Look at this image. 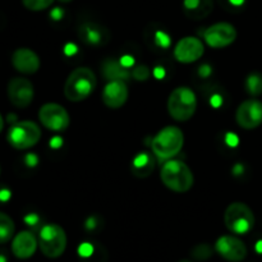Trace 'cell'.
Here are the masks:
<instances>
[{"mask_svg": "<svg viewBox=\"0 0 262 262\" xmlns=\"http://www.w3.org/2000/svg\"><path fill=\"white\" fill-rule=\"evenodd\" d=\"M160 178L164 186L177 193H186L192 188L194 177L189 166L181 160H166L160 171Z\"/></svg>", "mask_w": 262, "mask_h": 262, "instance_id": "6da1fadb", "label": "cell"}, {"mask_svg": "<svg viewBox=\"0 0 262 262\" xmlns=\"http://www.w3.org/2000/svg\"><path fill=\"white\" fill-rule=\"evenodd\" d=\"M97 84L96 76L87 67L76 68L67 78L64 84V95L72 102L86 100L95 91Z\"/></svg>", "mask_w": 262, "mask_h": 262, "instance_id": "7a4b0ae2", "label": "cell"}, {"mask_svg": "<svg viewBox=\"0 0 262 262\" xmlns=\"http://www.w3.org/2000/svg\"><path fill=\"white\" fill-rule=\"evenodd\" d=\"M184 145V135L178 127L168 125L159 130L152 138L151 148L154 155L160 160H170L178 155Z\"/></svg>", "mask_w": 262, "mask_h": 262, "instance_id": "3957f363", "label": "cell"}, {"mask_svg": "<svg viewBox=\"0 0 262 262\" xmlns=\"http://www.w3.org/2000/svg\"><path fill=\"white\" fill-rule=\"evenodd\" d=\"M197 110V96L189 87L181 86L173 90L168 99V112L177 122H187Z\"/></svg>", "mask_w": 262, "mask_h": 262, "instance_id": "277c9868", "label": "cell"}, {"mask_svg": "<svg viewBox=\"0 0 262 262\" xmlns=\"http://www.w3.org/2000/svg\"><path fill=\"white\" fill-rule=\"evenodd\" d=\"M253 211L243 202H233L224 212V223L228 230L234 234L243 235L250 233L255 227Z\"/></svg>", "mask_w": 262, "mask_h": 262, "instance_id": "5b68a950", "label": "cell"}, {"mask_svg": "<svg viewBox=\"0 0 262 262\" xmlns=\"http://www.w3.org/2000/svg\"><path fill=\"white\" fill-rule=\"evenodd\" d=\"M38 246L46 257H60L67 248L66 232L58 224H45L38 233Z\"/></svg>", "mask_w": 262, "mask_h": 262, "instance_id": "8992f818", "label": "cell"}, {"mask_svg": "<svg viewBox=\"0 0 262 262\" xmlns=\"http://www.w3.org/2000/svg\"><path fill=\"white\" fill-rule=\"evenodd\" d=\"M41 138L40 127L31 120L15 122L7 133V140L15 150H27L37 145Z\"/></svg>", "mask_w": 262, "mask_h": 262, "instance_id": "52a82bcc", "label": "cell"}, {"mask_svg": "<svg viewBox=\"0 0 262 262\" xmlns=\"http://www.w3.org/2000/svg\"><path fill=\"white\" fill-rule=\"evenodd\" d=\"M38 119L46 129L54 132H64L71 124V117L66 107L54 102H49L41 106Z\"/></svg>", "mask_w": 262, "mask_h": 262, "instance_id": "ba28073f", "label": "cell"}, {"mask_svg": "<svg viewBox=\"0 0 262 262\" xmlns=\"http://www.w3.org/2000/svg\"><path fill=\"white\" fill-rule=\"evenodd\" d=\"M237 38V30L228 22H217L205 30L204 40L210 48L224 49L232 45Z\"/></svg>", "mask_w": 262, "mask_h": 262, "instance_id": "9c48e42d", "label": "cell"}, {"mask_svg": "<svg viewBox=\"0 0 262 262\" xmlns=\"http://www.w3.org/2000/svg\"><path fill=\"white\" fill-rule=\"evenodd\" d=\"M8 99L10 104L14 105L15 107H27L32 102L33 96H35V89L30 79L25 77H15L12 78L8 83L7 87Z\"/></svg>", "mask_w": 262, "mask_h": 262, "instance_id": "30bf717a", "label": "cell"}, {"mask_svg": "<svg viewBox=\"0 0 262 262\" xmlns=\"http://www.w3.org/2000/svg\"><path fill=\"white\" fill-rule=\"evenodd\" d=\"M237 124L243 129H255L262 124V102L257 99H248L235 112Z\"/></svg>", "mask_w": 262, "mask_h": 262, "instance_id": "8fae6325", "label": "cell"}, {"mask_svg": "<svg viewBox=\"0 0 262 262\" xmlns=\"http://www.w3.org/2000/svg\"><path fill=\"white\" fill-rule=\"evenodd\" d=\"M205 53V46L200 38L193 36H187L181 38L174 46V58L183 64H191L202 58Z\"/></svg>", "mask_w": 262, "mask_h": 262, "instance_id": "7c38bea8", "label": "cell"}, {"mask_svg": "<svg viewBox=\"0 0 262 262\" xmlns=\"http://www.w3.org/2000/svg\"><path fill=\"white\" fill-rule=\"evenodd\" d=\"M215 251L229 262H242L247 257V247L243 241L234 235L220 237L215 243Z\"/></svg>", "mask_w": 262, "mask_h": 262, "instance_id": "4fadbf2b", "label": "cell"}, {"mask_svg": "<svg viewBox=\"0 0 262 262\" xmlns=\"http://www.w3.org/2000/svg\"><path fill=\"white\" fill-rule=\"evenodd\" d=\"M78 37L92 48L105 46L110 41V31L96 22H84L78 27Z\"/></svg>", "mask_w": 262, "mask_h": 262, "instance_id": "5bb4252c", "label": "cell"}, {"mask_svg": "<svg viewBox=\"0 0 262 262\" xmlns=\"http://www.w3.org/2000/svg\"><path fill=\"white\" fill-rule=\"evenodd\" d=\"M128 95L125 81H109L102 90V102L109 109H119L127 102Z\"/></svg>", "mask_w": 262, "mask_h": 262, "instance_id": "9a60e30c", "label": "cell"}, {"mask_svg": "<svg viewBox=\"0 0 262 262\" xmlns=\"http://www.w3.org/2000/svg\"><path fill=\"white\" fill-rule=\"evenodd\" d=\"M12 64L19 73L33 74L40 69V58L28 48H19L13 53Z\"/></svg>", "mask_w": 262, "mask_h": 262, "instance_id": "2e32d148", "label": "cell"}, {"mask_svg": "<svg viewBox=\"0 0 262 262\" xmlns=\"http://www.w3.org/2000/svg\"><path fill=\"white\" fill-rule=\"evenodd\" d=\"M38 241L32 232L23 230L18 233L12 241V252L19 260H27L35 255Z\"/></svg>", "mask_w": 262, "mask_h": 262, "instance_id": "e0dca14e", "label": "cell"}, {"mask_svg": "<svg viewBox=\"0 0 262 262\" xmlns=\"http://www.w3.org/2000/svg\"><path fill=\"white\" fill-rule=\"evenodd\" d=\"M154 169H155V160L152 155L146 151L137 154L130 163V171L136 178H147L152 174Z\"/></svg>", "mask_w": 262, "mask_h": 262, "instance_id": "ac0fdd59", "label": "cell"}, {"mask_svg": "<svg viewBox=\"0 0 262 262\" xmlns=\"http://www.w3.org/2000/svg\"><path fill=\"white\" fill-rule=\"evenodd\" d=\"M102 74L107 81H127L130 77L128 67L114 58L105 59L102 63Z\"/></svg>", "mask_w": 262, "mask_h": 262, "instance_id": "d6986e66", "label": "cell"}, {"mask_svg": "<svg viewBox=\"0 0 262 262\" xmlns=\"http://www.w3.org/2000/svg\"><path fill=\"white\" fill-rule=\"evenodd\" d=\"M212 9V0H184V14L192 19H201L209 15Z\"/></svg>", "mask_w": 262, "mask_h": 262, "instance_id": "ffe728a7", "label": "cell"}, {"mask_svg": "<svg viewBox=\"0 0 262 262\" xmlns=\"http://www.w3.org/2000/svg\"><path fill=\"white\" fill-rule=\"evenodd\" d=\"M146 41H147V43L151 48L154 46V48L159 49V50H166L171 45V38L169 33L165 30H161V28L151 30L150 36H147Z\"/></svg>", "mask_w": 262, "mask_h": 262, "instance_id": "44dd1931", "label": "cell"}, {"mask_svg": "<svg viewBox=\"0 0 262 262\" xmlns=\"http://www.w3.org/2000/svg\"><path fill=\"white\" fill-rule=\"evenodd\" d=\"M15 225L12 217L0 211V245L8 243L14 235Z\"/></svg>", "mask_w": 262, "mask_h": 262, "instance_id": "7402d4cb", "label": "cell"}, {"mask_svg": "<svg viewBox=\"0 0 262 262\" xmlns=\"http://www.w3.org/2000/svg\"><path fill=\"white\" fill-rule=\"evenodd\" d=\"M245 89L251 96H260L262 94V74L258 72H252L248 74L245 81Z\"/></svg>", "mask_w": 262, "mask_h": 262, "instance_id": "603a6c76", "label": "cell"}, {"mask_svg": "<svg viewBox=\"0 0 262 262\" xmlns=\"http://www.w3.org/2000/svg\"><path fill=\"white\" fill-rule=\"evenodd\" d=\"M212 253H214V248L210 245H207V243H201V245L194 246L191 251V256L193 257V260L197 261L209 260L212 256Z\"/></svg>", "mask_w": 262, "mask_h": 262, "instance_id": "cb8c5ba5", "label": "cell"}, {"mask_svg": "<svg viewBox=\"0 0 262 262\" xmlns=\"http://www.w3.org/2000/svg\"><path fill=\"white\" fill-rule=\"evenodd\" d=\"M107 258L109 256H107L106 248L100 243L95 242V248L92 253L87 258L82 260V262H107Z\"/></svg>", "mask_w": 262, "mask_h": 262, "instance_id": "d4e9b609", "label": "cell"}, {"mask_svg": "<svg viewBox=\"0 0 262 262\" xmlns=\"http://www.w3.org/2000/svg\"><path fill=\"white\" fill-rule=\"evenodd\" d=\"M54 3V0H22V4L25 8L32 12H40V10H45L50 7Z\"/></svg>", "mask_w": 262, "mask_h": 262, "instance_id": "484cf974", "label": "cell"}, {"mask_svg": "<svg viewBox=\"0 0 262 262\" xmlns=\"http://www.w3.org/2000/svg\"><path fill=\"white\" fill-rule=\"evenodd\" d=\"M84 228L87 232H97L102 228V223L97 216H90L84 223Z\"/></svg>", "mask_w": 262, "mask_h": 262, "instance_id": "4316f807", "label": "cell"}, {"mask_svg": "<svg viewBox=\"0 0 262 262\" xmlns=\"http://www.w3.org/2000/svg\"><path fill=\"white\" fill-rule=\"evenodd\" d=\"M132 76L137 81H146L150 77V71H148V68L146 66H138L133 69Z\"/></svg>", "mask_w": 262, "mask_h": 262, "instance_id": "83f0119b", "label": "cell"}, {"mask_svg": "<svg viewBox=\"0 0 262 262\" xmlns=\"http://www.w3.org/2000/svg\"><path fill=\"white\" fill-rule=\"evenodd\" d=\"M246 0H219L220 4L227 10H235L245 4Z\"/></svg>", "mask_w": 262, "mask_h": 262, "instance_id": "f1b7e54d", "label": "cell"}, {"mask_svg": "<svg viewBox=\"0 0 262 262\" xmlns=\"http://www.w3.org/2000/svg\"><path fill=\"white\" fill-rule=\"evenodd\" d=\"M25 222L27 225L35 227V225H37V223L40 222V219H38V216L36 214H28L27 216H25Z\"/></svg>", "mask_w": 262, "mask_h": 262, "instance_id": "f546056e", "label": "cell"}, {"mask_svg": "<svg viewBox=\"0 0 262 262\" xmlns=\"http://www.w3.org/2000/svg\"><path fill=\"white\" fill-rule=\"evenodd\" d=\"M26 164H27L28 166H33L37 164V156L33 155V154H28L27 156H26Z\"/></svg>", "mask_w": 262, "mask_h": 262, "instance_id": "4dcf8cb0", "label": "cell"}, {"mask_svg": "<svg viewBox=\"0 0 262 262\" xmlns=\"http://www.w3.org/2000/svg\"><path fill=\"white\" fill-rule=\"evenodd\" d=\"M10 199V191L9 189H0V202H7Z\"/></svg>", "mask_w": 262, "mask_h": 262, "instance_id": "1f68e13d", "label": "cell"}, {"mask_svg": "<svg viewBox=\"0 0 262 262\" xmlns=\"http://www.w3.org/2000/svg\"><path fill=\"white\" fill-rule=\"evenodd\" d=\"M50 15H51V18H53V19H56V20L61 19V17H63V10L59 9V8H55V9L51 10Z\"/></svg>", "mask_w": 262, "mask_h": 262, "instance_id": "d6a6232c", "label": "cell"}, {"mask_svg": "<svg viewBox=\"0 0 262 262\" xmlns=\"http://www.w3.org/2000/svg\"><path fill=\"white\" fill-rule=\"evenodd\" d=\"M256 252L257 253H262V241H258L257 243H256Z\"/></svg>", "mask_w": 262, "mask_h": 262, "instance_id": "836d02e7", "label": "cell"}, {"mask_svg": "<svg viewBox=\"0 0 262 262\" xmlns=\"http://www.w3.org/2000/svg\"><path fill=\"white\" fill-rule=\"evenodd\" d=\"M3 128H4V119H3L2 114H0V133H2Z\"/></svg>", "mask_w": 262, "mask_h": 262, "instance_id": "e575fe53", "label": "cell"}, {"mask_svg": "<svg viewBox=\"0 0 262 262\" xmlns=\"http://www.w3.org/2000/svg\"><path fill=\"white\" fill-rule=\"evenodd\" d=\"M0 262H7V256L0 252Z\"/></svg>", "mask_w": 262, "mask_h": 262, "instance_id": "d590c367", "label": "cell"}, {"mask_svg": "<svg viewBox=\"0 0 262 262\" xmlns=\"http://www.w3.org/2000/svg\"><path fill=\"white\" fill-rule=\"evenodd\" d=\"M59 2H60V3H71L72 0H59Z\"/></svg>", "mask_w": 262, "mask_h": 262, "instance_id": "8d00e7d4", "label": "cell"}, {"mask_svg": "<svg viewBox=\"0 0 262 262\" xmlns=\"http://www.w3.org/2000/svg\"><path fill=\"white\" fill-rule=\"evenodd\" d=\"M179 262H193L192 260H181Z\"/></svg>", "mask_w": 262, "mask_h": 262, "instance_id": "74e56055", "label": "cell"}]
</instances>
